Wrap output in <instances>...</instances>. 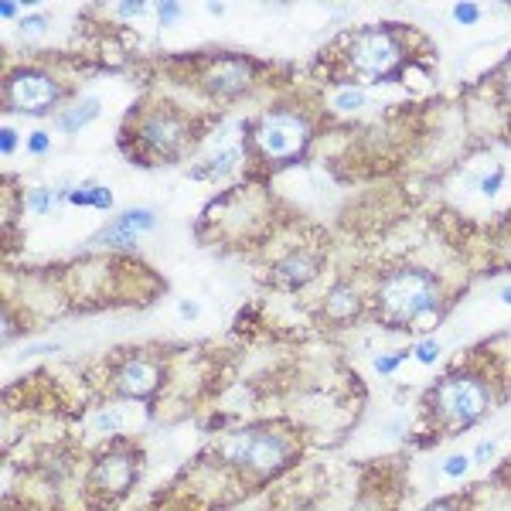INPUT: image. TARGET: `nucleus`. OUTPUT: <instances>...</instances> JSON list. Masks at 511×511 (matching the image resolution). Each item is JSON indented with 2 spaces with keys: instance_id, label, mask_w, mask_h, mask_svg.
<instances>
[{
  "instance_id": "nucleus-4",
  "label": "nucleus",
  "mask_w": 511,
  "mask_h": 511,
  "mask_svg": "<svg viewBox=\"0 0 511 511\" xmlns=\"http://www.w3.org/2000/svg\"><path fill=\"white\" fill-rule=\"evenodd\" d=\"M133 137V161L140 164H168V161H177L181 150L188 147V137H191V126H188V116L181 110H174L170 103L157 99L150 106H140L133 116H126V126H123V140Z\"/></svg>"
},
{
  "instance_id": "nucleus-21",
  "label": "nucleus",
  "mask_w": 511,
  "mask_h": 511,
  "mask_svg": "<svg viewBox=\"0 0 511 511\" xmlns=\"http://www.w3.org/2000/svg\"><path fill=\"white\" fill-rule=\"evenodd\" d=\"M99 433H113V430H119L123 426V416L119 412H103V416H96V423H92Z\"/></svg>"
},
{
  "instance_id": "nucleus-22",
  "label": "nucleus",
  "mask_w": 511,
  "mask_h": 511,
  "mask_svg": "<svg viewBox=\"0 0 511 511\" xmlns=\"http://www.w3.org/2000/svg\"><path fill=\"white\" fill-rule=\"evenodd\" d=\"M157 17H161L164 28L177 24V21H181V3H157Z\"/></svg>"
},
{
  "instance_id": "nucleus-29",
  "label": "nucleus",
  "mask_w": 511,
  "mask_h": 511,
  "mask_svg": "<svg viewBox=\"0 0 511 511\" xmlns=\"http://www.w3.org/2000/svg\"><path fill=\"white\" fill-rule=\"evenodd\" d=\"M494 457V440H484V443H477V450H474V460L477 463H488Z\"/></svg>"
},
{
  "instance_id": "nucleus-12",
  "label": "nucleus",
  "mask_w": 511,
  "mask_h": 511,
  "mask_svg": "<svg viewBox=\"0 0 511 511\" xmlns=\"http://www.w3.org/2000/svg\"><path fill=\"white\" fill-rule=\"evenodd\" d=\"M324 314L331 317V321H354L358 314H361V300H358V293L351 290V286H338V290H331L328 293V300H324Z\"/></svg>"
},
{
  "instance_id": "nucleus-1",
  "label": "nucleus",
  "mask_w": 511,
  "mask_h": 511,
  "mask_svg": "<svg viewBox=\"0 0 511 511\" xmlns=\"http://www.w3.org/2000/svg\"><path fill=\"white\" fill-rule=\"evenodd\" d=\"M409 38H416L409 28L399 24H379V28H358L341 34L328 48L324 61L334 65L338 82H392L412 61Z\"/></svg>"
},
{
  "instance_id": "nucleus-28",
  "label": "nucleus",
  "mask_w": 511,
  "mask_h": 511,
  "mask_svg": "<svg viewBox=\"0 0 511 511\" xmlns=\"http://www.w3.org/2000/svg\"><path fill=\"white\" fill-rule=\"evenodd\" d=\"M14 147H17V133H14L10 126H3V133H0V150H3V157H10Z\"/></svg>"
},
{
  "instance_id": "nucleus-17",
  "label": "nucleus",
  "mask_w": 511,
  "mask_h": 511,
  "mask_svg": "<svg viewBox=\"0 0 511 511\" xmlns=\"http://www.w3.org/2000/svg\"><path fill=\"white\" fill-rule=\"evenodd\" d=\"M17 28H21V38H34V34H45V31H48V17L31 14V17H24Z\"/></svg>"
},
{
  "instance_id": "nucleus-11",
  "label": "nucleus",
  "mask_w": 511,
  "mask_h": 511,
  "mask_svg": "<svg viewBox=\"0 0 511 511\" xmlns=\"http://www.w3.org/2000/svg\"><path fill=\"white\" fill-rule=\"evenodd\" d=\"M317 273H321V259H314V256H307V252H293L290 259H283V263L277 266L273 280L280 286H286V290H297V286L310 283Z\"/></svg>"
},
{
  "instance_id": "nucleus-31",
  "label": "nucleus",
  "mask_w": 511,
  "mask_h": 511,
  "mask_svg": "<svg viewBox=\"0 0 511 511\" xmlns=\"http://www.w3.org/2000/svg\"><path fill=\"white\" fill-rule=\"evenodd\" d=\"M501 177H505V170L498 168L491 177H488V181H484V184H481V188H484V194H494V191H498V184H501Z\"/></svg>"
},
{
  "instance_id": "nucleus-25",
  "label": "nucleus",
  "mask_w": 511,
  "mask_h": 511,
  "mask_svg": "<svg viewBox=\"0 0 511 511\" xmlns=\"http://www.w3.org/2000/svg\"><path fill=\"white\" fill-rule=\"evenodd\" d=\"M113 205V194H110V188H103V184H92V208H110Z\"/></svg>"
},
{
  "instance_id": "nucleus-26",
  "label": "nucleus",
  "mask_w": 511,
  "mask_h": 511,
  "mask_svg": "<svg viewBox=\"0 0 511 511\" xmlns=\"http://www.w3.org/2000/svg\"><path fill=\"white\" fill-rule=\"evenodd\" d=\"M423 511H463V498H440V501L426 505Z\"/></svg>"
},
{
  "instance_id": "nucleus-33",
  "label": "nucleus",
  "mask_w": 511,
  "mask_h": 511,
  "mask_svg": "<svg viewBox=\"0 0 511 511\" xmlns=\"http://www.w3.org/2000/svg\"><path fill=\"white\" fill-rule=\"evenodd\" d=\"M0 14H3V17H14V14H17V3H3Z\"/></svg>"
},
{
  "instance_id": "nucleus-13",
  "label": "nucleus",
  "mask_w": 511,
  "mask_h": 511,
  "mask_svg": "<svg viewBox=\"0 0 511 511\" xmlns=\"http://www.w3.org/2000/svg\"><path fill=\"white\" fill-rule=\"evenodd\" d=\"M96 116H99V99H82V103L61 110V113L55 116V126L61 133H75V130H82L86 123H92Z\"/></svg>"
},
{
  "instance_id": "nucleus-23",
  "label": "nucleus",
  "mask_w": 511,
  "mask_h": 511,
  "mask_svg": "<svg viewBox=\"0 0 511 511\" xmlns=\"http://www.w3.org/2000/svg\"><path fill=\"white\" fill-rule=\"evenodd\" d=\"M358 106H365V92L348 89V92H341L338 96V110H358Z\"/></svg>"
},
{
  "instance_id": "nucleus-16",
  "label": "nucleus",
  "mask_w": 511,
  "mask_h": 511,
  "mask_svg": "<svg viewBox=\"0 0 511 511\" xmlns=\"http://www.w3.org/2000/svg\"><path fill=\"white\" fill-rule=\"evenodd\" d=\"M498 96H501V103H505L508 119H511V58L498 68Z\"/></svg>"
},
{
  "instance_id": "nucleus-8",
  "label": "nucleus",
  "mask_w": 511,
  "mask_h": 511,
  "mask_svg": "<svg viewBox=\"0 0 511 511\" xmlns=\"http://www.w3.org/2000/svg\"><path fill=\"white\" fill-rule=\"evenodd\" d=\"M201 89L208 96H219V99H235V96H246L256 82V65L249 58H235V55H222L215 58L205 72H201Z\"/></svg>"
},
{
  "instance_id": "nucleus-19",
  "label": "nucleus",
  "mask_w": 511,
  "mask_h": 511,
  "mask_svg": "<svg viewBox=\"0 0 511 511\" xmlns=\"http://www.w3.org/2000/svg\"><path fill=\"white\" fill-rule=\"evenodd\" d=\"M467 467H470V460H467L463 454L447 457V463H443V474H447V477H463V474H467Z\"/></svg>"
},
{
  "instance_id": "nucleus-27",
  "label": "nucleus",
  "mask_w": 511,
  "mask_h": 511,
  "mask_svg": "<svg viewBox=\"0 0 511 511\" xmlns=\"http://www.w3.org/2000/svg\"><path fill=\"white\" fill-rule=\"evenodd\" d=\"M399 361H402V351L399 354H385V358H375V372L379 375H392V368H396Z\"/></svg>"
},
{
  "instance_id": "nucleus-18",
  "label": "nucleus",
  "mask_w": 511,
  "mask_h": 511,
  "mask_svg": "<svg viewBox=\"0 0 511 511\" xmlns=\"http://www.w3.org/2000/svg\"><path fill=\"white\" fill-rule=\"evenodd\" d=\"M28 150H31L34 157H45V154L52 150V140H48V133H45V130H34V133H31V140H28Z\"/></svg>"
},
{
  "instance_id": "nucleus-10",
  "label": "nucleus",
  "mask_w": 511,
  "mask_h": 511,
  "mask_svg": "<svg viewBox=\"0 0 511 511\" xmlns=\"http://www.w3.org/2000/svg\"><path fill=\"white\" fill-rule=\"evenodd\" d=\"M161 385V368L150 358H130L119 372H116V392L123 399H154Z\"/></svg>"
},
{
  "instance_id": "nucleus-2",
  "label": "nucleus",
  "mask_w": 511,
  "mask_h": 511,
  "mask_svg": "<svg viewBox=\"0 0 511 511\" xmlns=\"http://www.w3.org/2000/svg\"><path fill=\"white\" fill-rule=\"evenodd\" d=\"M494 385L484 372L470 368H450L437 379V385L426 392V412L443 433H463L477 419H484L494 409Z\"/></svg>"
},
{
  "instance_id": "nucleus-24",
  "label": "nucleus",
  "mask_w": 511,
  "mask_h": 511,
  "mask_svg": "<svg viewBox=\"0 0 511 511\" xmlns=\"http://www.w3.org/2000/svg\"><path fill=\"white\" fill-rule=\"evenodd\" d=\"M454 17L460 21V24H474V21L481 17V7H474V3H457Z\"/></svg>"
},
{
  "instance_id": "nucleus-20",
  "label": "nucleus",
  "mask_w": 511,
  "mask_h": 511,
  "mask_svg": "<svg viewBox=\"0 0 511 511\" xmlns=\"http://www.w3.org/2000/svg\"><path fill=\"white\" fill-rule=\"evenodd\" d=\"M437 358H440V344H437V341H423V344H416V361L430 365V361H437Z\"/></svg>"
},
{
  "instance_id": "nucleus-32",
  "label": "nucleus",
  "mask_w": 511,
  "mask_h": 511,
  "mask_svg": "<svg viewBox=\"0 0 511 511\" xmlns=\"http://www.w3.org/2000/svg\"><path fill=\"white\" fill-rule=\"evenodd\" d=\"M116 10H119L123 17H130V14H140V10H143V3H119Z\"/></svg>"
},
{
  "instance_id": "nucleus-3",
  "label": "nucleus",
  "mask_w": 511,
  "mask_h": 511,
  "mask_svg": "<svg viewBox=\"0 0 511 511\" xmlns=\"http://www.w3.org/2000/svg\"><path fill=\"white\" fill-rule=\"evenodd\" d=\"M440 297V280L430 270L399 266L375 283V314L385 324H437Z\"/></svg>"
},
{
  "instance_id": "nucleus-34",
  "label": "nucleus",
  "mask_w": 511,
  "mask_h": 511,
  "mask_svg": "<svg viewBox=\"0 0 511 511\" xmlns=\"http://www.w3.org/2000/svg\"><path fill=\"white\" fill-rule=\"evenodd\" d=\"M501 300H505V303H511V286H505V290H501Z\"/></svg>"
},
{
  "instance_id": "nucleus-9",
  "label": "nucleus",
  "mask_w": 511,
  "mask_h": 511,
  "mask_svg": "<svg viewBox=\"0 0 511 511\" xmlns=\"http://www.w3.org/2000/svg\"><path fill=\"white\" fill-rule=\"evenodd\" d=\"M89 481H92L96 491H103L110 498L126 494L133 488V481H137V457L130 454V450H110L103 460H96Z\"/></svg>"
},
{
  "instance_id": "nucleus-30",
  "label": "nucleus",
  "mask_w": 511,
  "mask_h": 511,
  "mask_svg": "<svg viewBox=\"0 0 511 511\" xmlns=\"http://www.w3.org/2000/svg\"><path fill=\"white\" fill-rule=\"evenodd\" d=\"M177 310H181V317H188V321H194V317L201 314V307H198L194 300H181V307H177Z\"/></svg>"
},
{
  "instance_id": "nucleus-6",
  "label": "nucleus",
  "mask_w": 511,
  "mask_h": 511,
  "mask_svg": "<svg viewBox=\"0 0 511 511\" xmlns=\"http://www.w3.org/2000/svg\"><path fill=\"white\" fill-rule=\"evenodd\" d=\"M310 119L300 110L290 106H273L259 116L256 123V150L270 161V164H286L297 161L307 143H310Z\"/></svg>"
},
{
  "instance_id": "nucleus-7",
  "label": "nucleus",
  "mask_w": 511,
  "mask_h": 511,
  "mask_svg": "<svg viewBox=\"0 0 511 511\" xmlns=\"http://www.w3.org/2000/svg\"><path fill=\"white\" fill-rule=\"evenodd\" d=\"M58 99H61V86L48 72L17 68L3 82V103H7V110H17V113L45 116L55 110Z\"/></svg>"
},
{
  "instance_id": "nucleus-15",
  "label": "nucleus",
  "mask_w": 511,
  "mask_h": 511,
  "mask_svg": "<svg viewBox=\"0 0 511 511\" xmlns=\"http://www.w3.org/2000/svg\"><path fill=\"white\" fill-rule=\"evenodd\" d=\"M55 205H58V191H55V188H34V191L28 194V208H31V212H38V215L52 212Z\"/></svg>"
},
{
  "instance_id": "nucleus-5",
  "label": "nucleus",
  "mask_w": 511,
  "mask_h": 511,
  "mask_svg": "<svg viewBox=\"0 0 511 511\" xmlns=\"http://www.w3.org/2000/svg\"><path fill=\"white\" fill-rule=\"evenodd\" d=\"M293 454H297V447H293L290 433L273 430V426H246L222 440V457L232 467H239L252 477L280 474L286 463H293Z\"/></svg>"
},
{
  "instance_id": "nucleus-14",
  "label": "nucleus",
  "mask_w": 511,
  "mask_h": 511,
  "mask_svg": "<svg viewBox=\"0 0 511 511\" xmlns=\"http://www.w3.org/2000/svg\"><path fill=\"white\" fill-rule=\"evenodd\" d=\"M239 157H242V143H226V147H219V150L208 154V164H205V168L191 170V177H219V174H226V170L235 168Z\"/></svg>"
}]
</instances>
